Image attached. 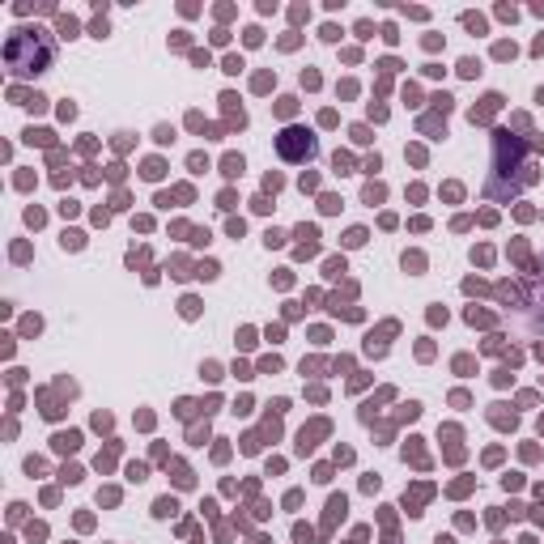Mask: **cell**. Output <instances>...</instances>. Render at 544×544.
<instances>
[{
  "mask_svg": "<svg viewBox=\"0 0 544 544\" xmlns=\"http://www.w3.org/2000/svg\"><path fill=\"white\" fill-rule=\"evenodd\" d=\"M81 243H85V238H81V234H77V230H68V234H64V247H72V251H77Z\"/></svg>",
  "mask_w": 544,
  "mask_h": 544,
  "instance_id": "cell-10",
  "label": "cell"
},
{
  "mask_svg": "<svg viewBox=\"0 0 544 544\" xmlns=\"http://www.w3.org/2000/svg\"><path fill=\"white\" fill-rule=\"evenodd\" d=\"M196 310H200V302H196V298H183V315L191 319V315H196Z\"/></svg>",
  "mask_w": 544,
  "mask_h": 544,
  "instance_id": "cell-12",
  "label": "cell"
},
{
  "mask_svg": "<svg viewBox=\"0 0 544 544\" xmlns=\"http://www.w3.org/2000/svg\"><path fill=\"white\" fill-rule=\"evenodd\" d=\"M498 106H502V98H498V94H485V98H480V106L472 111V124H485V119H489L493 111H498Z\"/></svg>",
  "mask_w": 544,
  "mask_h": 544,
  "instance_id": "cell-3",
  "label": "cell"
},
{
  "mask_svg": "<svg viewBox=\"0 0 544 544\" xmlns=\"http://www.w3.org/2000/svg\"><path fill=\"white\" fill-rule=\"evenodd\" d=\"M51 55L55 47L43 30H13L5 43V64L13 77H34V72H47L51 68Z\"/></svg>",
  "mask_w": 544,
  "mask_h": 544,
  "instance_id": "cell-1",
  "label": "cell"
},
{
  "mask_svg": "<svg viewBox=\"0 0 544 544\" xmlns=\"http://www.w3.org/2000/svg\"><path fill=\"white\" fill-rule=\"evenodd\" d=\"M221 170H225L230 179H234V175H243V158H238V153H230V158L221 162Z\"/></svg>",
  "mask_w": 544,
  "mask_h": 544,
  "instance_id": "cell-5",
  "label": "cell"
},
{
  "mask_svg": "<svg viewBox=\"0 0 544 544\" xmlns=\"http://www.w3.org/2000/svg\"><path fill=\"white\" fill-rule=\"evenodd\" d=\"M383 200V187H366V204H379Z\"/></svg>",
  "mask_w": 544,
  "mask_h": 544,
  "instance_id": "cell-14",
  "label": "cell"
},
{
  "mask_svg": "<svg viewBox=\"0 0 544 544\" xmlns=\"http://www.w3.org/2000/svg\"><path fill=\"white\" fill-rule=\"evenodd\" d=\"M315 136H310L306 128H285L281 136H276V153H281L285 162H310L315 158Z\"/></svg>",
  "mask_w": 544,
  "mask_h": 544,
  "instance_id": "cell-2",
  "label": "cell"
},
{
  "mask_svg": "<svg viewBox=\"0 0 544 544\" xmlns=\"http://www.w3.org/2000/svg\"><path fill=\"white\" fill-rule=\"evenodd\" d=\"M175 510H179V506H175L170 498H162L158 506H153V514H162V519H166V514H175Z\"/></svg>",
  "mask_w": 544,
  "mask_h": 544,
  "instance_id": "cell-7",
  "label": "cell"
},
{
  "mask_svg": "<svg viewBox=\"0 0 544 544\" xmlns=\"http://www.w3.org/2000/svg\"><path fill=\"white\" fill-rule=\"evenodd\" d=\"M77 442H81V434H77V430L55 434V438H51V446H55V451H77Z\"/></svg>",
  "mask_w": 544,
  "mask_h": 544,
  "instance_id": "cell-4",
  "label": "cell"
},
{
  "mask_svg": "<svg viewBox=\"0 0 544 544\" xmlns=\"http://www.w3.org/2000/svg\"><path fill=\"white\" fill-rule=\"evenodd\" d=\"M345 243H349V247H361V243H366V230H349Z\"/></svg>",
  "mask_w": 544,
  "mask_h": 544,
  "instance_id": "cell-8",
  "label": "cell"
},
{
  "mask_svg": "<svg viewBox=\"0 0 544 544\" xmlns=\"http://www.w3.org/2000/svg\"><path fill=\"white\" fill-rule=\"evenodd\" d=\"M464 26H468V30H476V34H485V17H476V13H468V17H464Z\"/></svg>",
  "mask_w": 544,
  "mask_h": 544,
  "instance_id": "cell-6",
  "label": "cell"
},
{
  "mask_svg": "<svg viewBox=\"0 0 544 544\" xmlns=\"http://www.w3.org/2000/svg\"><path fill=\"white\" fill-rule=\"evenodd\" d=\"M294 106H298L294 98H281V102H276V111H281V115H294Z\"/></svg>",
  "mask_w": 544,
  "mask_h": 544,
  "instance_id": "cell-13",
  "label": "cell"
},
{
  "mask_svg": "<svg viewBox=\"0 0 544 544\" xmlns=\"http://www.w3.org/2000/svg\"><path fill=\"white\" fill-rule=\"evenodd\" d=\"M459 72H464V77H476L480 64H476V60H464V64H459Z\"/></svg>",
  "mask_w": 544,
  "mask_h": 544,
  "instance_id": "cell-11",
  "label": "cell"
},
{
  "mask_svg": "<svg viewBox=\"0 0 544 544\" xmlns=\"http://www.w3.org/2000/svg\"><path fill=\"white\" fill-rule=\"evenodd\" d=\"M60 34H64V39H72V34H77V21H72V17H60Z\"/></svg>",
  "mask_w": 544,
  "mask_h": 544,
  "instance_id": "cell-9",
  "label": "cell"
}]
</instances>
